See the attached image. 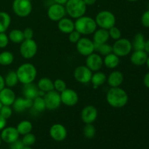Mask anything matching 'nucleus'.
<instances>
[{
	"mask_svg": "<svg viewBox=\"0 0 149 149\" xmlns=\"http://www.w3.org/2000/svg\"><path fill=\"white\" fill-rule=\"evenodd\" d=\"M93 71L87 68L86 65H80L77 67L74 70V79L78 82L81 84H87L91 81Z\"/></svg>",
	"mask_w": 149,
	"mask_h": 149,
	"instance_id": "10",
	"label": "nucleus"
},
{
	"mask_svg": "<svg viewBox=\"0 0 149 149\" xmlns=\"http://www.w3.org/2000/svg\"><path fill=\"white\" fill-rule=\"evenodd\" d=\"M146 64L147 66H148V68H149V57H148V58H147V61H146Z\"/></svg>",
	"mask_w": 149,
	"mask_h": 149,
	"instance_id": "52",
	"label": "nucleus"
},
{
	"mask_svg": "<svg viewBox=\"0 0 149 149\" xmlns=\"http://www.w3.org/2000/svg\"><path fill=\"white\" fill-rule=\"evenodd\" d=\"M9 39L13 43L19 44L21 43L25 39L23 32L19 29H13L9 33Z\"/></svg>",
	"mask_w": 149,
	"mask_h": 149,
	"instance_id": "31",
	"label": "nucleus"
},
{
	"mask_svg": "<svg viewBox=\"0 0 149 149\" xmlns=\"http://www.w3.org/2000/svg\"><path fill=\"white\" fill-rule=\"evenodd\" d=\"M109 36H110L111 39H114L115 41L117 40V39H119L121 38V36H122V32H121V31L119 30L118 28H116L115 26L109 29Z\"/></svg>",
	"mask_w": 149,
	"mask_h": 149,
	"instance_id": "39",
	"label": "nucleus"
},
{
	"mask_svg": "<svg viewBox=\"0 0 149 149\" xmlns=\"http://www.w3.org/2000/svg\"><path fill=\"white\" fill-rule=\"evenodd\" d=\"M18 81L23 84H31L36 79L37 75L36 68L31 63H23L17 68L16 71Z\"/></svg>",
	"mask_w": 149,
	"mask_h": 149,
	"instance_id": "2",
	"label": "nucleus"
},
{
	"mask_svg": "<svg viewBox=\"0 0 149 149\" xmlns=\"http://www.w3.org/2000/svg\"><path fill=\"white\" fill-rule=\"evenodd\" d=\"M93 35V42L95 44L100 45V44H104L108 42L109 39V30H106L104 29H96L95 31L94 32Z\"/></svg>",
	"mask_w": 149,
	"mask_h": 149,
	"instance_id": "23",
	"label": "nucleus"
},
{
	"mask_svg": "<svg viewBox=\"0 0 149 149\" xmlns=\"http://www.w3.org/2000/svg\"><path fill=\"white\" fill-rule=\"evenodd\" d=\"M31 109H33L36 112H42L46 109L45 99L42 96H37L33 100V106Z\"/></svg>",
	"mask_w": 149,
	"mask_h": 149,
	"instance_id": "33",
	"label": "nucleus"
},
{
	"mask_svg": "<svg viewBox=\"0 0 149 149\" xmlns=\"http://www.w3.org/2000/svg\"><path fill=\"white\" fill-rule=\"evenodd\" d=\"M68 0H54L55 3L57 4H62V5H64V4H66V2L68 1Z\"/></svg>",
	"mask_w": 149,
	"mask_h": 149,
	"instance_id": "50",
	"label": "nucleus"
},
{
	"mask_svg": "<svg viewBox=\"0 0 149 149\" xmlns=\"http://www.w3.org/2000/svg\"><path fill=\"white\" fill-rule=\"evenodd\" d=\"M119 61H119V57L111 52V53L105 56L104 60H103V63L107 68H115L119 64Z\"/></svg>",
	"mask_w": 149,
	"mask_h": 149,
	"instance_id": "26",
	"label": "nucleus"
},
{
	"mask_svg": "<svg viewBox=\"0 0 149 149\" xmlns=\"http://www.w3.org/2000/svg\"><path fill=\"white\" fill-rule=\"evenodd\" d=\"M66 14L65 8L63 5L60 4H52L49 6L47 10V16L52 21H59L61 19L65 17Z\"/></svg>",
	"mask_w": 149,
	"mask_h": 149,
	"instance_id": "12",
	"label": "nucleus"
},
{
	"mask_svg": "<svg viewBox=\"0 0 149 149\" xmlns=\"http://www.w3.org/2000/svg\"><path fill=\"white\" fill-rule=\"evenodd\" d=\"M1 136H0V146H1Z\"/></svg>",
	"mask_w": 149,
	"mask_h": 149,
	"instance_id": "55",
	"label": "nucleus"
},
{
	"mask_svg": "<svg viewBox=\"0 0 149 149\" xmlns=\"http://www.w3.org/2000/svg\"><path fill=\"white\" fill-rule=\"evenodd\" d=\"M5 87V81H4V78L0 74V91L3 88Z\"/></svg>",
	"mask_w": 149,
	"mask_h": 149,
	"instance_id": "48",
	"label": "nucleus"
},
{
	"mask_svg": "<svg viewBox=\"0 0 149 149\" xmlns=\"http://www.w3.org/2000/svg\"><path fill=\"white\" fill-rule=\"evenodd\" d=\"M146 42V41L145 40V37L143 33H136L132 43V48L135 50H145Z\"/></svg>",
	"mask_w": 149,
	"mask_h": 149,
	"instance_id": "27",
	"label": "nucleus"
},
{
	"mask_svg": "<svg viewBox=\"0 0 149 149\" xmlns=\"http://www.w3.org/2000/svg\"><path fill=\"white\" fill-rule=\"evenodd\" d=\"M75 30L83 35H90L93 33L97 29L95 20L88 16H81L74 22Z\"/></svg>",
	"mask_w": 149,
	"mask_h": 149,
	"instance_id": "3",
	"label": "nucleus"
},
{
	"mask_svg": "<svg viewBox=\"0 0 149 149\" xmlns=\"http://www.w3.org/2000/svg\"><path fill=\"white\" fill-rule=\"evenodd\" d=\"M0 136H1V141H4L6 143L10 144L15 141L16 140L19 139L20 134L17 132L16 127H4L1 130Z\"/></svg>",
	"mask_w": 149,
	"mask_h": 149,
	"instance_id": "17",
	"label": "nucleus"
},
{
	"mask_svg": "<svg viewBox=\"0 0 149 149\" xmlns=\"http://www.w3.org/2000/svg\"><path fill=\"white\" fill-rule=\"evenodd\" d=\"M141 23L146 28H149V10L144 12L141 16Z\"/></svg>",
	"mask_w": 149,
	"mask_h": 149,
	"instance_id": "43",
	"label": "nucleus"
},
{
	"mask_svg": "<svg viewBox=\"0 0 149 149\" xmlns=\"http://www.w3.org/2000/svg\"><path fill=\"white\" fill-rule=\"evenodd\" d=\"M0 114L5 118L6 119H9L11 117L12 114H13V109H11L10 106H4L2 105L1 109H0Z\"/></svg>",
	"mask_w": 149,
	"mask_h": 149,
	"instance_id": "40",
	"label": "nucleus"
},
{
	"mask_svg": "<svg viewBox=\"0 0 149 149\" xmlns=\"http://www.w3.org/2000/svg\"><path fill=\"white\" fill-rule=\"evenodd\" d=\"M33 106V100L29 98L17 97L13 104V109L17 113L23 112L26 109H31Z\"/></svg>",
	"mask_w": 149,
	"mask_h": 149,
	"instance_id": "19",
	"label": "nucleus"
},
{
	"mask_svg": "<svg viewBox=\"0 0 149 149\" xmlns=\"http://www.w3.org/2000/svg\"><path fill=\"white\" fill-rule=\"evenodd\" d=\"M13 10L16 15L20 17H26L32 11V4L31 0H14L13 2Z\"/></svg>",
	"mask_w": 149,
	"mask_h": 149,
	"instance_id": "7",
	"label": "nucleus"
},
{
	"mask_svg": "<svg viewBox=\"0 0 149 149\" xmlns=\"http://www.w3.org/2000/svg\"><path fill=\"white\" fill-rule=\"evenodd\" d=\"M23 35H24L25 39H31L33 37V31L31 28H26L23 31Z\"/></svg>",
	"mask_w": 149,
	"mask_h": 149,
	"instance_id": "45",
	"label": "nucleus"
},
{
	"mask_svg": "<svg viewBox=\"0 0 149 149\" xmlns=\"http://www.w3.org/2000/svg\"><path fill=\"white\" fill-rule=\"evenodd\" d=\"M83 1H84V2L85 3V4L87 6H91L93 5L96 2L97 0H83Z\"/></svg>",
	"mask_w": 149,
	"mask_h": 149,
	"instance_id": "49",
	"label": "nucleus"
},
{
	"mask_svg": "<svg viewBox=\"0 0 149 149\" xmlns=\"http://www.w3.org/2000/svg\"><path fill=\"white\" fill-rule=\"evenodd\" d=\"M77 49L80 55L88 56L95 51V45L93 41L88 38H80L77 42Z\"/></svg>",
	"mask_w": 149,
	"mask_h": 149,
	"instance_id": "11",
	"label": "nucleus"
},
{
	"mask_svg": "<svg viewBox=\"0 0 149 149\" xmlns=\"http://www.w3.org/2000/svg\"><path fill=\"white\" fill-rule=\"evenodd\" d=\"M4 81H5V85L7 87H10V88L14 87L19 81L16 71H12L8 72L4 78Z\"/></svg>",
	"mask_w": 149,
	"mask_h": 149,
	"instance_id": "32",
	"label": "nucleus"
},
{
	"mask_svg": "<svg viewBox=\"0 0 149 149\" xmlns=\"http://www.w3.org/2000/svg\"><path fill=\"white\" fill-rule=\"evenodd\" d=\"M21 141L25 146H33L36 143V136L33 133L29 132V133L23 135Z\"/></svg>",
	"mask_w": 149,
	"mask_h": 149,
	"instance_id": "37",
	"label": "nucleus"
},
{
	"mask_svg": "<svg viewBox=\"0 0 149 149\" xmlns=\"http://www.w3.org/2000/svg\"><path fill=\"white\" fill-rule=\"evenodd\" d=\"M127 1H138V0H127Z\"/></svg>",
	"mask_w": 149,
	"mask_h": 149,
	"instance_id": "54",
	"label": "nucleus"
},
{
	"mask_svg": "<svg viewBox=\"0 0 149 149\" xmlns=\"http://www.w3.org/2000/svg\"><path fill=\"white\" fill-rule=\"evenodd\" d=\"M95 50L97 51V52L102 55H107L113 52L112 50V46L111 45H109L107 43L104 44H100V45H97V44H95Z\"/></svg>",
	"mask_w": 149,
	"mask_h": 149,
	"instance_id": "35",
	"label": "nucleus"
},
{
	"mask_svg": "<svg viewBox=\"0 0 149 149\" xmlns=\"http://www.w3.org/2000/svg\"><path fill=\"white\" fill-rule=\"evenodd\" d=\"M68 38H69V41L71 42H72V43H77L79 40L80 38H81V33L74 29L73 31H71L69 33Z\"/></svg>",
	"mask_w": 149,
	"mask_h": 149,
	"instance_id": "41",
	"label": "nucleus"
},
{
	"mask_svg": "<svg viewBox=\"0 0 149 149\" xmlns=\"http://www.w3.org/2000/svg\"><path fill=\"white\" fill-rule=\"evenodd\" d=\"M106 81L111 87H118L123 82L124 76L121 71H114L109 74Z\"/></svg>",
	"mask_w": 149,
	"mask_h": 149,
	"instance_id": "21",
	"label": "nucleus"
},
{
	"mask_svg": "<svg viewBox=\"0 0 149 149\" xmlns=\"http://www.w3.org/2000/svg\"><path fill=\"white\" fill-rule=\"evenodd\" d=\"M145 51L147 52V54H149V39L146 42V46H145Z\"/></svg>",
	"mask_w": 149,
	"mask_h": 149,
	"instance_id": "51",
	"label": "nucleus"
},
{
	"mask_svg": "<svg viewBox=\"0 0 149 149\" xmlns=\"http://www.w3.org/2000/svg\"><path fill=\"white\" fill-rule=\"evenodd\" d=\"M106 100L113 108H122L128 102V95L121 87H111L106 94Z\"/></svg>",
	"mask_w": 149,
	"mask_h": 149,
	"instance_id": "1",
	"label": "nucleus"
},
{
	"mask_svg": "<svg viewBox=\"0 0 149 149\" xmlns=\"http://www.w3.org/2000/svg\"><path fill=\"white\" fill-rule=\"evenodd\" d=\"M106 80H107V77L104 73L100 72V71H96V73L93 74L90 81L93 83L95 87H97L104 84Z\"/></svg>",
	"mask_w": 149,
	"mask_h": 149,
	"instance_id": "29",
	"label": "nucleus"
},
{
	"mask_svg": "<svg viewBox=\"0 0 149 149\" xmlns=\"http://www.w3.org/2000/svg\"><path fill=\"white\" fill-rule=\"evenodd\" d=\"M148 54L145 50H135L131 55L130 61L135 65H143L146 64Z\"/></svg>",
	"mask_w": 149,
	"mask_h": 149,
	"instance_id": "20",
	"label": "nucleus"
},
{
	"mask_svg": "<svg viewBox=\"0 0 149 149\" xmlns=\"http://www.w3.org/2000/svg\"><path fill=\"white\" fill-rule=\"evenodd\" d=\"M38 47L36 42L31 39H24L20 43V53L25 59H31L37 52Z\"/></svg>",
	"mask_w": 149,
	"mask_h": 149,
	"instance_id": "8",
	"label": "nucleus"
},
{
	"mask_svg": "<svg viewBox=\"0 0 149 149\" xmlns=\"http://www.w3.org/2000/svg\"><path fill=\"white\" fill-rule=\"evenodd\" d=\"M43 97L45 99L46 109L49 111H54L58 109L62 103L61 94L55 90L45 93Z\"/></svg>",
	"mask_w": 149,
	"mask_h": 149,
	"instance_id": "9",
	"label": "nucleus"
},
{
	"mask_svg": "<svg viewBox=\"0 0 149 149\" xmlns=\"http://www.w3.org/2000/svg\"><path fill=\"white\" fill-rule=\"evenodd\" d=\"M66 13L72 18L77 19L84 16L87 10V5L83 0H68L65 4Z\"/></svg>",
	"mask_w": 149,
	"mask_h": 149,
	"instance_id": "4",
	"label": "nucleus"
},
{
	"mask_svg": "<svg viewBox=\"0 0 149 149\" xmlns=\"http://www.w3.org/2000/svg\"><path fill=\"white\" fill-rule=\"evenodd\" d=\"M16 128L20 135H24L31 132L32 129H33V125L29 121L23 120L17 125Z\"/></svg>",
	"mask_w": 149,
	"mask_h": 149,
	"instance_id": "30",
	"label": "nucleus"
},
{
	"mask_svg": "<svg viewBox=\"0 0 149 149\" xmlns=\"http://www.w3.org/2000/svg\"><path fill=\"white\" fill-rule=\"evenodd\" d=\"M7 125V119L0 114V130H2Z\"/></svg>",
	"mask_w": 149,
	"mask_h": 149,
	"instance_id": "46",
	"label": "nucleus"
},
{
	"mask_svg": "<svg viewBox=\"0 0 149 149\" xmlns=\"http://www.w3.org/2000/svg\"><path fill=\"white\" fill-rule=\"evenodd\" d=\"M14 61L13 53L9 51H4L0 53V65H9L12 64Z\"/></svg>",
	"mask_w": 149,
	"mask_h": 149,
	"instance_id": "34",
	"label": "nucleus"
},
{
	"mask_svg": "<svg viewBox=\"0 0 149 149\" xmlns=\"http://www.w3.org/2000/svg\"><path fill=\"white\" fill-rule=\"evenodd\" d=\"M25 146L23 145V142H22L21 140H16L14 142L10 143V146H9V148L10 149H23V147Z\"/></svg>",
	"mask_w": 149,
	"mask_h": 149,
	"instance_id": "44",
	"label": "nucleus"
},
{
	"mask_svg": "<svg viewBox=\"0 0 149 149\" xmlns=\"http://www.w3.org/2000/svg\"><path fill=\"white\" fill-rule=\"evenodd\" d=\"M54 89L58 93H61L66 89V84L65 81L61 79H57L54 81Z\"/></svg>",
	"mask_w": 149,
	"mask_h": 149,
	"instance_id": "38",
	"label": "nucleus"
},
{
	"mask_svg": "<svg viewBox=\"0 0 149 149\" xmlns=\"http://www.w3.org/2000/svg\"><path fill=\"white\" fill-rule=\"evenodd\" d=\"M37 87L40 91L44 92L45 93L55 90L54 89V82L50 79L47 78V77H44V78L39 79V81H38Z\"/></svg>",
	"mask_w": 149,
	"mask_h": 149,
	"instance_id": "25",
	"label": "nucleus"
},
{
	"mask_svg": "<svg viewBox=\"0 0 149 149\" xmlns=\"http://www.w3.org/2000/svg\"><path fill=\"white\" fill-rule=\"evenodd\" d=\"M58 26L59 30L64 33H70L75 29L74 22L68 17H63L58 21Z\"/></svg>",
	"mask_w": 149,
	"mask_h": 149,
	"instance_id": "22",
	"label": "nucleus"
},
{
	"mask_svg": "<svg viewBox=\"0 0 149 149\" xmlns=\"http://www.w3.org/2000/svg\"><path fill=\"white\" fill-rule=\"evenodd\" d=\"M15 99V94L10 87H4L0 91V101L2 105L13 106Z\"/></svg>",
	"mask_w": 149,
	"mask_h": 149,
	"instance_id": "18",
	"label": "nucleus"
},
{
	"mask_svg": "<svg viewBox=\"0 0 149 149\" xmlns=\"http://www.w3.org/2000/svg\"><path fill=\"white\" fill-rule=\"evenodd\" d=\"M143 83L147 88H149V72L147 73L143 78Z\"/></svg>",
	"mask_w": 149,
	"mask_h": 149,
	"instance_id": "47",
	"label": "nucleus"
},
{
	"mask_svg": "<svg viewBox=\"0 0 149 149\" xmlns=\"http://www.w3.org/2000/svg\"><path fill=\"white\" fill-rule=\"evenodd\" d=\"M132 49V42L129 39L120 38L115 41L114 44L112 46V52L118 57H125L130 53Z\"/></svg>",
	"mask_w": 149,
	"mask_h": 149,
	"instance_id": "6",
	"label": "nucleus"
},
{
	"mask_svg": "<svg viewBox=\"0 0 149 149\" xmlns=\"http://www.w3.org/2000/svg\"><path fill=\"white\" fill-rule=\"evenodd\" d=\"M95 20L97 26L106 30H109L116 24L115 15L111 12L108 10H103L97 13Z\"/></svg>",
	"mask_w": 149,
	"mask_h": 149,
	"instance_id": "5",
	"label": "nucleus"
},
{
	"mask_svg": "<svg viewBox=\"0 0 149 149\" xmlns=\"http://www.w3.org/2000/svg\"><path fill=\"white\" fill-rule=\"evenodd\" d=\"M49 135L54 141L61 142L66 138L67 130L61 124H55L50 127Z\"/></svg>",
	"mask_w": 149,
	"mask_h": 149,
	"instance_id": "15",
	"label": "nucleus"
},
{
	"mask_svg": "<svg viewBox=\"0 0 149 149\" xmlns=\"http://www.w3.org/2000/svg\"><path fill=\"white\" fill-rule=\"evenodd\" d=\"M98 112L97 109L93 106H87L82 109L81 118L85 124H93L97 118Z\"/></svg>",
	"mask_w": 149,
	"mask_h": 149,
	"instance_id": "16",
	"label": "nucleus"
},
{
	"mask_svg": "<svg viewBox=\"0 0 149 149\" xmlns=\"http://www.w3.org/2000/svg\"><path fill=\"white\" fill-rule=\"evenodd\" d=\"M61 102L67 106H74L78 103L79 95L75 90L72 89H65L61 93Z\"/></svg>",
	"mask_w": 149,
	"mask_h": 149,
	"instance_id": "13",
	"label": "nucleus"
},
{
	"mask_svg": "<svg viewBox=\"0 0 149 149\" xmlns=\"http://www.w3.org/2000/svg\"><path fill=\"white\" fill-rule=\"evenodd\" d=\"M103 65V60L100 55L97 53H92L87 56L86 66L92 71H98L102 68Z\"/></svg>",
	"mask_w": 149,
	"mask_h": 149,
	"instance_id": "14",
	"label": "nucleus"
},
{
	"mask_svg": "<svg viewBox=\"0 0 149 149\" xmlns=\"http://www.w3.org/2000/svg\"><path fill=\"white\" fill-rule=\"evenodd\" d=\"M23 149H33L31 146H24Z\"/></svg>",
	"mask_w": 149,
	"mask_h": 149,
	"instance_id": "53",
	"label": "nucleus"
},
{
	"mask_svg": "<svg viewBox=\"0 0 149 149\" xmlns=\"http://www.w3.org/2000/svg\"><path fill=\"white\" fill-rule=\"evenodd\" d=\"M1 106H2V104H1V101H0V109H1Z\"/></svg>",
	"mask_w": 149,
	"mask_h": 149,
	"instance_id": "56",
	"label": "nucleus"
},
{
	"mask_svg": "<svg viewBox=\"0 0 149 149\" xmlns=\"http://www.w3.org/2000/svg\"><path fill=\"white\" fill-rule=\"evenodd\" d=\"M11 23V17L10 15L5 12H0V33L5 32L10 27Z\"/></svg>",
	"mask_w": 149,
	"mask_h": 149,
	"instance_id": "28",
	"label": "nucleus"
},
{
	"mask_svg": "<svg viewBox=\"0 0 149 149\" xmlns=\"http://www.w3.org/2000/svg\"><path fill=\"white\" fill-rule=\"evenodd\" d=\"M24 87H23V95H24L26 98L33 100L35 97L39 95V88L36 87L34 84L31 83V84H24Z\"/></svg>",
	"mask_w": 149,
	"mask_h": 149,
	"instance_id": "24",
	"label": "nucleus"
},
{
	"mask_svg": "<svg viewBox=\"0 0 149 149\" xmlns=\"http://www.w3.org/2000/svg\"><path fill=\"white\" fill-rule=\"evenodd\" d=\"M96 133V129L93 124H86L83 129V134L84 137L88 139H92L95 137Z\"/></svg>",
	"mask_w": 149,
	"mask_h": 149,
	"instance_id": "36",
	"label": "nucleus"
},
{
	"mask_svg": "<svg viewBox=\"0 0 149 149\" xmlns=\"http://www.w3.org/2000/svg\"><path fill=\"white\" fill-rule=\"evenodd\" d=\"M8 36L5 33V32L0 33V48H5L9 44Z\"/></svg>",
	"mask_w": 149,
	"mask_h": 149,
	"instance_id": "42",
	"label": "nucleus"
}]
</instances>
